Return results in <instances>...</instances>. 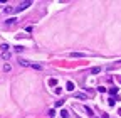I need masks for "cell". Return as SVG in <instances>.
I'll return each instance as SVG.
<instances>
[{
    "label": "cell",
    "instance_id": "obj_10",
    "mask_svg": "<svg viewBox=\"0 0 121 118\" xmlns=\"http://www.w3.org/2000/svg\"><path fill=\"white\" fill-rule=\"evenodd\" d=\"M60 116H62V118H69V113L66 110H62V111H60Z\"/></svg>",
    "mask_w": 121,
    "mask_h": 118
},
{
    "label": "cell",
    "instance_id": "obj_1",
    "mask_svg": "<svg viewBox=\"0 0 121 118\" xmlns=\"http://www.w3.org/2000/svg\"><path fill=\"white\" fill-rule=\"evenodd\" d=\"M19 64H20V66H25V68L37 69V71H40V69H42V66H40V64H37V63H30V61H27V59H20Z\"/></svg>",
    "mask_w": 121,
    "mask_h": 118
},
{
    "label": "cell",
    "instance_id": "obj_17",
    "mask_svg": "<svg viewBox=\"0 0 121 118\" xmlns=\"http://www.w3.org/2000/svg\"><path fill=\"white\" fill-rule=\"evenodd\" d=\"M84 110H86V111H87V113H89V115H93V110H91V108H89V106H84Z\"/></svg>",
    "mask_w": 121,
    "mask_h": 118
},
{
    "label": "cell",
    "instance_id": "obj_14",
    "mask_svg": "<svg viewBox=\"0 0 121 118\" xmlns=\"http://www.w3.org/2000/svg\"><path fill=\"white\" fill-rule=\"evenodd\" d=\"M4 71L9 73V71H10V64H5V66H4Z\"/></svg>",
    "mask_w": 121,
    "mask_h": 118
},
{
    "label": "cell",
    "instance_id": "obj_6",
    "mask_svg": "<svg viewBox=\"0 0 121 118\" xmlns=\"http://www.w3.org/2000/svg\"><path fill=\"white\" fill-rule=\"evenodd\" d=\"M82 56H86L84 52H71V57H82Z\"/></svg>",
    "mask_w": 121,
    "mask_h": 118
},
{
    "label": "cell",
    "instance_id": "obj_12",
    "mask_svg": "<svg viewBox=\"0 0 121 118\" xmlns=\"http://www.w3.org/2000/svg\"><path fill=\"white\" fill-rule=\"evenodd\" d=\"M49 84H51V86H56V84H57V79H54V78L49 79Z\"/></svg>",
    "mask_w": 121,
    "mask_h": 118
},
{
    "label": "cell",
    "instance_id": "obj_13",
    "mask_svg": "<svg viewBox=\"0 0 121 118\" xmlns=\"http://www.w3.org/2000/svg\"><path fill=\"white\" fill-rule=\"evenodd\" d=\"M109 93H111V95H116V93H118V88H111Z\"/></svg>",
    "mask_w": 121,
    "mask_h": 118
},
{
    "label": "cell",
    "instance_id": "obj_8",
    "mask_svg": "<svg viewBox=\"0 0 121 118\" xmlns=\"http://www.w3.org/2000/svg\"><path fill=\"white\" fill-rule=\"evenodd\" d=\"M99 71H101V68H98V66H96V68H93V69H91V74H98Z\"/></svg>",
    "mask_w": 121,
    "mask_h": 118
},
{
    "label": "cell",
    "instance_id": "obj_7",
    "mask_svg": "<svg viewBox=\"0 0 121 118\" xmlns=\"http://www.w3.org/2000/svg\"><path fill=\"white\" fill-rule=\"evenodd\" d=\"M15 20H17V19H15V17H12V19L5 20V24H7V25H12V24H15Z\"/></svg>",
    "mask_w": 121,
    "mask_h": 118
},
{
    "label": "cell",
    "instance_id": "obj_5",
    "mask_svg": "<svg viewBox=\"0 0 121 118\" xmlns=\"http://www.w3.org/2000/svg\"><path fill=\"white\" fill-rule=\"evenodd\" d=\"M0 56H2L4 61H9V59H10V52H0Z\"/></svg>",
    "mask_w": 121,
    "mask_h": 118
},
{
    "label": "cell",
    "instance_id": "obj_15",
    "mask_svg": "<svg viewBox=\"0 0 121 118\" xmlns=\"http://www.w3.org/2000/svg\"><path fill=\"white\" fill-rule=\"evenodd\" d=\"M98 91H99V93H104V91H106V88H104V86H99V88H98Z\"/></svg>",
    "mask_w": 121,
    "mask_h": 118
},
{
    "label": "cell",
    "instance_id": "obj_11",
    "mask_svg": "<svg viewBox=\"0 0 121 118\" xmlns=\"http://www.w3.org/2000/svg\"><path fill=\"white\" fill-rule=\"evenodd\" d=\"M108 103H109V106H114V103H116V100H114V98H109V100H108Z\"/></svg>",
    "mask_w": 121,
    "mask_h": 118
},
{
    "label": "cell",
    "instance_id": "obj_9",
    "mask_svg": "<svg viewBox=\"0 0 121 118\" xmlns=\"http://www.w3.org/2000/svg\"><path fill=\"white\" fill-rule=\"evenodd\" d=\"M76 98H79V100H86L87 96H86L84 93H78V95H76Z\"/></svg>",
    "mask_w": 121,
    "mask_h": 118
},
{
    "label": "cell",
    "instance_id": "obj_3",
    "mask_svg": "<svg viewBox=\"0 0 121 118\" xmlns=\"http://www.w3.org/2000/svg\"><path fill=\"white\" fill-rule=\"evenodd\" d=\"M66 90H67V91H74V83H72V81H67V83H66Z\"/></svg>",
    "mask_w": 121,
    "mask_h": 118
},
{
    "label": "cell",
    "instance_id": "obj_4",
    "mask_svg": "<svg viewBox=\"0 0 121 118\" xmlns=\"http://www.w3.org/2000/svg\"><path fill=\"white\" fill-rule=\"evenodd\" d=\"M9 49H10L9 44H2V46H0V52H9Z\"/></svg>",
    "mask_w": 121,
    "mask_h": 118
},
{
    "label": "cell",
    "instance_id": "obj_18",
    "mask_svg": "<svg viewBox=\"0 0 121 118\" xmlns=\"http://www.w3.org/2000/svg\"><path fill=\"white\" fill-rule=\"evenodd\" d=\"M119 113H121V110H119Z\"/></svg>",
    "mask_w": 121,
    "mask_h": 118
},
{
    "label": "cell",
    "instance_id": "obj_16",
    "mask_svg": "<svg viewBox=\"0 0 121 118\" xmlns=\"http://www.w3.org/2000/svg\"><path fill=\"white\" fill-rule=\"evenodd\" d=\"M22 49H24L22 46H15V51H17V52H22Z\"/></svg>",
    "mask_w": 121,
    "mask_h": 118
},
{
    "label": "cell",
    "instance_id": "obj_2",
    "mask_svg": "<svg viewBox=\"0 0 121 118\" xmlns=\"http://www.w3.org/2000/svg\"><path fill=\"white\" fill-rule=\"evenodd\" d=\"M30 5H32V2H30V0H27V2H22L19 7H15V9H13V12H22V10H25V9L30 7Z\"/></svg>",
    "mask_w": 121,
    "mask_h": 118
}]
</instances>
